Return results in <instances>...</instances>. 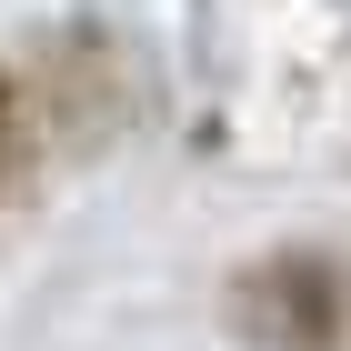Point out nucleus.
<instances>
[{
	"instance_id": "f257e3e1",
	"label": "nucleus",
	"mask_w": 351,
	"mask_h": 351,
	"mask_svg": "<svg viewBox=\"0 0 351 351\" xmlns=\"http://www.w3.org/2000/svg\"><path fill=\"white\" fill-rule=\"evenodd\" d=\"M221 322L241 351H351V261L311 241L251 251L221 281Z\"/></svg>"
},
{
	"instance_id": "f03ea898",
	"label": "nucleus",
	"mask_w": 351,
	"mask_h": 351,
	"mask_svg": "<svg viewBox=\"0 0 351 351\" xmlns=\"http://www.w3.org/2000/svg\"><path fill=\"white\" fill-rule=\"evenodd\" d=\"M30 90H40V121H51L60 151H90L101 131H121V110H131V51L110 40V30H40L21 51Z\"/></svg>"
},
{
	"instance_id": "7ed1b4c3",
	"label": "nucleus",
	"mask_w": 351,
	"mask_h": 351,
	"mask_svg": "<svg viewBox=\"0 0 351 351\" xmlns=\"http://www.w3.org/2000/svg\"><path fill=\"white\" fill-rule=\"evenodd\" d=\"M51 151H60V141H51V121H40L30 71H21V60H0V211L40 181V161H51Z\"/></svg>"
},
{
	"instance_id": "20e7f679",
	"label": "nucleus",
	"mask_w": 351,
	"mask_h": 351,
	"mask_svg": "<svg viewBox=\"0 0 351 351\" xmlns=\"http://www.w3.org/2000/svg\"><path fill=\"white\" fill-rule=\"evenodd\" d=\"M331 10H341V21H351V0H331Z\"/></svg>"
}]
</instances>
